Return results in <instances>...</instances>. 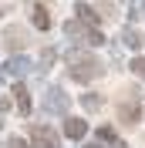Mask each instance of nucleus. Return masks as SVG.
<instances>
[{
  "label": "nucleus",
  "instance_id": "obj_1",
  "mask_svg": "<svg viewBox=\"0 0 145 148\" xmlns=\"http://www.w3.org/2000/svg\"><path fill=\"white\" fill-rule=\"evenodd\" d=\"M68 74H71V81L88 84L91 77H98V74H101V64H98V57L91 54V51L74 47V51H68Z\"/></svg>",
  "mask_w": 145,
  "mask_h": 148
},
{
  "label": "nucleus",
  "instance_id": "obj_2",
  "mask_svg": "<svg viewBox=\"0 0 145 148\" xmlns=\"http://www.w3.org/2000/svg\"><path fill=\"white\" fill-rule=\"evenodd\" d=\"M68 37H74V40H88V44H105V37H101V30H91L84 27L81 20H68Z\"/></svg>",
  "mask_w": 145,
  "mask_h": 148
},
{
  "label": "nucleus",
  "instance_id": "obj_3",
  "mask_svg": "<svg viewBox=\"0 0 145 148\" xmlns=\"http://www.w3.org/2000/svg\"><path fill=\"white\" fill-rule=\"evenodd\" d=\"M30 141H34V148H57V135L47 125H34L30 128Z\"/></svg>",
  "mask_w": 145,
  "mask_h": 148
},
{
  "label": "nucleus",
  "instance_id": "obj_4",
  "mask_svg": "<svg viewBox=\"0 0 145 148\" xmlns=\"http://www.w3.org/2000/svg\"><path fill=\"white\" fill-rule=\"evenodd\" d=\"M64 135L71 141H81L84 135H88V121L84 118H64Z\"/></svg>",
  "mask_w": 145,
  "mask_h": 148
},
{
  "label": "nucleus",
  "instance_id": "obj_5",
  "mask_svg": "<svg viewBox=\"0 0 145 148\" xmlns=\"http://www.w3.org/2000/svg\"><path fill=\"white\" fill-rule=\"evenodd\" d=\"M118 118L125 121V125H138L142 111H138V104H135V101H128V104H122V108H118Z\"/></svg>",
  "mask_w": 145,
  "mask_h": 148
},
{
  "label": "nucleus",
  "instance_id": "obj_6",
  "mask_svg": "<svg viewBox=\"0 0 145 148\" xmlns=\"http://www.w3.org/2000/svg\"><path fill=\"white\" fill-rule=\"evenodd\" d=\"M34 27H41V30H51V10L44 7V3H34Z\"/></svg>",
  "mask_w": 145,
  "mask_h": 148
},
{
  "label": "nucleus",
  "instance_id": "obj_7",
  "mask_svg": "<svg viewBox=\"0 0 145 148\" xmlns=\"http://www.w3.org/2000/svg\"><path fill=\"white\" fill-rule=\"evenodd\" d=\"M14 98H17V111L20 114H30V94H27V88L17 81V88H14Z\"/></svg>",
  "mask_w": 145,
  "mask_h": 148
},
{
  "label": "nucleus",
  "instance_id": "obj_8",
  "mask_svg": "<svg viewBox=\"0 0 145 148\" xmlns=\"http://www.w3.org/2000/svg\"><path fill=\"white\" fill-rule=\"evenodd\" d=\"M78 17H81L84 27L95 30V24H98V10H95V7H88V3H78Z\"/></svg>",
  "mask_w": 145,
  "mask_h": 148
},
{
  "label": "nucleus",
  "instance_id": "obj_9",
  "mask_svg": "<svg viewBox=\"0 0 145 148\" xmlns=\"http://www.w3.org/2000/svg\"><path fill=\"white\" fill-rule=\"evenodd\" d=\"M3 40H7L10 47H17V51H24V44H27L24 30H17V27H7V30H3Z\"/></svg>",
  "mask_w": 145,
  "mask_h": 148
},
{
  "label": "nucleus",
  "instance_id": "obj_10",
  "mask_svg": "<svg viewBox=\"0 0 145 148\" xmlns=\"http://www.w3.org/2000/svg\"><path fill=\"white\" fill-rule=\"evenodd\" d=\"M122 44H125V47H132V51H138V47L145 44V37L138 34V30H132V27H128V30H122Z\"/></svg>",
  "mask_w": 145,
  "mask_h": 148
},
{
  "label": "nucleus",
  "instance_id": "obj_11",
  "mask_svg": "<svg viewBox=\"0 0 145 148\" xmlns=\"http://www.w3.org/2000/svg\"><path fill=\"white\" fill-rule=\"evenodd\" d=\"M47 111H64V91L54 88L51 91V101H47Z\"/></svg>",
  "mask_w": 145,
  "mask_h": 148
},
{
  "label": "nucleus",
  "instance_id": "obj_12",
  "mask_svg": "<svg viewBox=\"0 0 145 148\" xmlns=\"http://www.w3.org/2000/svg\"><path fill=\"white\" fill-rule=\"evenodd\" d=\"M27 57H14V61H10V64H7V71L10 74H14V77H20V74H24V71H27Z\"/></svg>",
  "mask_w": 145,
  "mask_h": 148
},
{
  "label": "nucleus",
  "instance_id": "obj_13",
  "mask_svg": "<svg viewBox=\"0 0 145 148\" xmlns=\"http://www.w3.org/2000/svg\"><path fill=\"white\" fill-rule=\"evenodd\" d=\"M81 104H84V111H98L101 104H105V98H101V94H84Z\"/></svg>",
  "mask_w": 145,
  "mask_h": 148
},
{
  "label": "nucleus",
  "instance_id": "obj_14",
  "mask_svg": "<svg viewBox=\"0 0 145 148\" xmlns=\"http://www.w3.org/2000/svg\"><path fill=\"white\" fill-rule=\"evenodd\" d=\"M98 138H101V141H108V145H115L118 135H115V128H108V125H105V128H98Z\"/></svg>",
  "mask_w": 145,
  "mask_h": 148
},
{
  "label": "nucleus",
  "instance_id": "obj_15",
  "mask_svg": "<svg viewBox=\"0 0 145 148\" xmlns=\"http://www.w3.org/2000/svg\"><path fill=\"white\" fill-rule=\"evenodd\" d=\"M132 71H135L138 77L145 81V57H135V61H132Z\"/></svg>",
  "mask_w": 145,
  "mask_h": 148
},
{
  "label": "nucleus",
  "instance_id": "obj_16",
  "mask_svg": "<svg viewBox=\"0 0 145 148\" xmlns=\"http://www.w3.org/2000/svg\"><path fill=\"white\" fill-rule=\"evenodd\" d=\"M7 148H27V141H24V138H10Z\"/></svg>",
  "mask_w": 145,
  "mask_h": 148
},
{
  "label": "nucleus",
  "instance_id": "obj_17",
  "mask_svg": "<svg viewBox=\"0 0 145 148\" xmlns=\"http://www.w3.org/2000/svg\"><path fill=\"white\" fill-rule=\"evenodd\" d=\"M88 148H101V145H88Z\"/></svg>",
  "mask_w": 145,
  "mask_h": 148
},
{
  "label": "nucleus",
  "instance_id": "obj_18",
  "mask_svg": "<svg viewBox=\"0 0 145 148\" xmlns=\"http://www.w3.org/2000/svg\"><path fill=\"white\" fill-rule=\"evenodd\" d=\"M0 131H3V121H0Z\"/></svg>",
  "mask_w": 145,
  "mask_h": 148
}]
</instances>
